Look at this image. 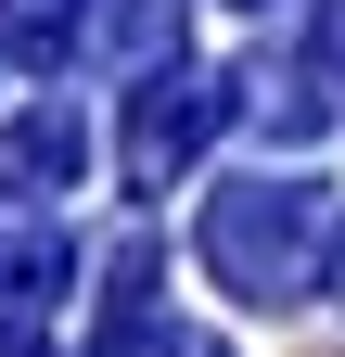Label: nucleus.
Returning <instances> with one entry per match:
<instances>
[{
    "label": "nucleus",
    "instance_id": "obj_3",
    "mask_svg": "<svg viewBox=\"0 0 345 357\" xmlns=\"http://www.w3.org/2000/svg\"><path fill=\"white\" fill-rule=\"evenodd\" d=\"M77 153H90V128H77L64 102H38L13 141H0V192H26V204H38L52 178H77Z\"/></svg>",
    "mask_w": 345,
    "mask_h": 357
},
{
    "label": "nucleus",
    "instance_id": "obj_4",
    "mask_svg": "<svg viewBox=\"0 0 345 357\" xmlns=\"http://www.w3.org/2000/svg\"><path fill=\"white\" fill-rule=\"evenodd\" d=\"M0 38H13L26 64H64V38H77V0H0Z\"/></svg>",
    "mask_w": 345,
    "mask_h": 357
},
{
    "label": "nucleus",
    "instance_id": "obj_5",
    "mask_svg": "<svg viewBox=\"0 0 345 357\" xmlns=\"http://www.w3.org/2000/svg\"><path fill=\"white\" fill-rule=\"evenodd\" d=\"M179 357H205V344H179Z\"/></svg>",
    "mask_w": 345,
    "mask_h": 357
},
{
    "label": "nucleus",
    "instance_id": "obj_1",
    "mask_svg": "<svg viewBox=\"0 0 345 357\" xmlns=\"http://www.w3.org/2000/svg\"><path fill=\"white\" fill-rule=\"evenodd\" d=\"M205 268L243 306H294L320 281V192L307 178H243V192L205 204Z\"/></svg>",
    "mask_w": 345,
    "mask_h": 357
},
{
    "label": "nucleus",
    "instance_id": "obj_2",
    "mask_svg": "<svg viewBox=\"0 0 345 357\" xmlns=\"http://www.w3.org/2000/svg\"><path fill=\"white\" fill-rule=\"evenodd\" d=\"M205 128H218V89H192V77H179V102H166V77L141 89V115H128V166H141V192H166V166H192V153H205Z\"/></svg>",
    "mask_w": 345,
    "mask_h": 357
}]
</instances>
